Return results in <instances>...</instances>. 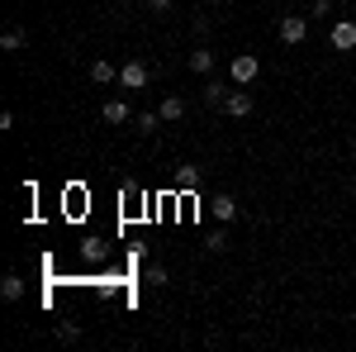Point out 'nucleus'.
Masks as SVG:
<instances>
[{"label": "nucleus", "instance_id": "obj_1", "mask_svg": "<svg viewBox=\"0 0 356 352\" xmlns=\"http://www.w3.org/2000/svg\"><path fill=\"white\" fill-rule=\"evenodd\" d=\"M152 82V72H147V62H124V67H119V86H124V91H143V86Z\"/></svg>", "mask_w": 356, "mask_h": 352}, {"label": "nucleus", "instance_id": "obj_2", "mask_svg": "<svg viewBox=\"0 0 356 352\" xmlns=\"http://www.w3.org/2000/svg\"><path fill=\"white\" fill-rule=\"evenodd\" d=\"M304 38H309V20H304V15H285V20H280V43L300 48Z\"/></svg>", "mask_w": 356, "mask_h": 352}, {"label": "nucleus", "instance_id": "obj_3", "mask_svg": "<svg viewBox=\"0 0 356 352\" xmlns=\"http://www.w3.org/2000/svg\"><path fill=\"white\" fill-rule=\"evenodd\" d=\"M257 72H261V62H257L252 53H238V57H233V82H238V86L257 82Z\"/></svg>", "mask_w": 356, "mask_h": 352}, {"label": "nucleus", "instance_id": "obj_4", "mask_svg": "<svg viewBox=\"0 0 356 352\" xmlns=\"http://www.w3.org/2000/svg\"><path fill=\"white\" fill-rule=\"evenodd\" d=\"M332 48H337V53H352L356 48V24L352 20H337V24H332Z\"/></svg>", "mask_w": 356, "mask_h": 352}, {"label": "nucleus", "instance_id": "obj_5", "mask_svg": "<svg viewBox=\"0 0 356 352\" xmlns=\"http://www.w3.org/2000/svg\"><path fill=\"white\" fill-rule=\"evenodd\" d=\"M223 109H228V114H238V119H243V114H252V109H257V100H252V95H247V91H228V100H223Z\"/></svg>", "mask_w": 356, "mask_h": 352}, {"label": "nucleus", "instance_id": "obj_6", "mask_svg": "<svg viewBox=\"0 0 356 352\" xmlns=\"http://www.w3.org/2000/svg\"><path fill=\"white\" fill-rule=\"evenodd\" d=\"M100 119H105V124H124V119H129V100H105V105H100Z\"/></svg>", "mask_w": 356, "mask_h": 352}, {"label": "nucleus", "instance_id": "obj_7", "mask_svg": "<svg viewBox=\"0 0 356 352\" xmlns=\"http://www.w3.org/2000/svg\"><path fill=\"white\" fill-rule=\"evenodd\" d=\"M209 210H214L219 224H228V219H238V200H233V195H214V205H209Z\"/></svg>", "mask_w": 356, "mask_h": 352}, {"label": "nucleus", "instance_id": "obj_8", "mask_svg": "<svg viewBox=\"0 0 356 352\" xmlns=\"http://www.w3.org/2000/svg\"><path fill=\"white\" fill-rule=\"evenodd\" d=\"M24 43H29V33H24V29H19V24H10V29H5V33H0V48H5V53H19Z\"/></svg>", "mask_w": 356, "mask_h": 352}, {"label": "nucleus", "instance_id": "obj_9", "mask_svg": "<svg viewBox=\"0 0 356 352\" xmlns=\"http://www.w3.org/2000/svg\"><path fill=\"white\" fill-rule=\"evenodd\" d=\"M114 77H119V72H114V67L105 62V57H100V62H90V82H95V86H110Z\"/></svg>", "mask_w": 356, "mask_h": 352}, {"label": "nucleus", "instance_id": "obj_10", "mask_svg": "<svg viewBox=\"0 0 356 352\" xmlns=\"http://www.w3.org/2000/svg\"><path fill=\"white\" fill-rule=\"evenodd\" d=\"M157 114H162V119H181V114H186V100H181V95H166Z\"/></svg>", "mask_w": 356, "mask_h": 352}, {"label": "nucleus", "instance_id": "obj_11", "mask_svg": "<svg viewBox=\"0 0 356 352\" xmlns=\"http://www.w3.org/2000/svg\"><path fill=\"white\" fill-rule=\"evenodd\" d=\"M191 67H195V72H214V53H209V48H195Z\"/></svg>", "mask_w": 356, "mask_h": 352}, {"label": "nucleus", "instance_id": "obj_12", "mask_svg": "<svg viewBox=\"0 0 356 352\" xmlns=\"http://www.w3.org/2000/svg\"><path fill=\"white\" fill-rule=\"evenodd\" d=\"M176 186L195 190V186H200V167H181V171H176Z\"/></svg>", "mask_w": 356, "mask_h": 352}, {"label": "nucleus", "instance_id": "obj_13", "mask_svg": "<svg viewBox=\"0 0 356 352\" xmlns=\"http://www.w3.org/2000/svg\"><path fill=\"white\" fill-rule=\"evenodd\" d=\"M0 296H5V300H19V296H24V281H19V276H5V281H0Z\"/></svg>", "mask_w": 356, "mask_h": 352}, {"label": "nucleus", "instance_id": "obj_14", "mask_svg": "<svg viewBox=\"0 0 356 352\" xmlns=\"http://www.w3.org/2000/svg\"><path fill=\"white\" fill-rule=\"evenodd\" d=\"M223 100H228V91H219V82H209V86H204V105H214V109H219Z\"/></svg>", "mask_w": 356, "mask_h": 352}, {"label": "nucleus", "instance_id": "obj_15", "mask_svg": "<svg viewBox=\"0 0 356 352\" xmlns=\"http://www.w3.org/2000/svg\"><path fill=\"white\" fill-rule=\"evenodd\" d=\"M143 281H147V286H166V267H147V271H143Z\"/></svg>", "mask_w": 356, "mask_h": 352}, {"label": "nucleus", "instance_id": "obj_16", "mask_svg": "<svg viewBox=\"0 0 356 352\" xmlns=\"http://www.w3.org/2000/svg\"><path fill=\"white\" fill-rule=\"evenodd\" d=\"M157 124H162V114H138V129H143V134H152Z\"/></svg>", "mask_w": 356, "mask_h": 352}, {"label": "nucleus", "instance_id": "obj_17", "mask_svg": "<svg viewBox=\"0 0 356 352\" xmlns=\"http://www.w3.org/2000/svg\"><path fill=\"white\" fill-rule=\"evenodd\" d=\"M204 247H209V252H223V247H228V234H223V229H219V234H209V243H204Z\"/></svg>", "mask_w": 356, "mask_h": 352}, {"label": "nucleus", "instance_id": "obj_18", "mask_svg": "<svg viewBox=\"0 0 356 352\" xmlns=\"http://www.w3.org/2000/svg\"><path fill=\"white\" fill-rule=\"evenodd\" d=\"M57 338H62V343H76V338H81V328H76V324H62V328H57Z\"/></svg>", "mask_w": 356, "mask_h": 352}, {"label": "nucleus", "instance_id": "obj_19", "mask_svg": "<svg viewBox=\"0 0 356 352\" xmlns=\"http://www.w3.org/2000/svg\"><path fill=\"white\" fill-rule=\"evenodd\" d=\"M147 5H152V10H171L176 0H147Z\"/></svg>", "mask_w": 356, "mask_h": 352}, {"label": "nucleus", "instance_id": "obj_20", "mask_svg": "<svg viewBox=\"0 0 356 352\" xmlns=\"http://www.w3.org/2000/svg\"><path fill=\"white\" fill-rule=\"evenodd\" d=\"M214 5H223V0H214Z\"/></svg>", "mask_w": 356, "mask_h": 352}]
</instances>
